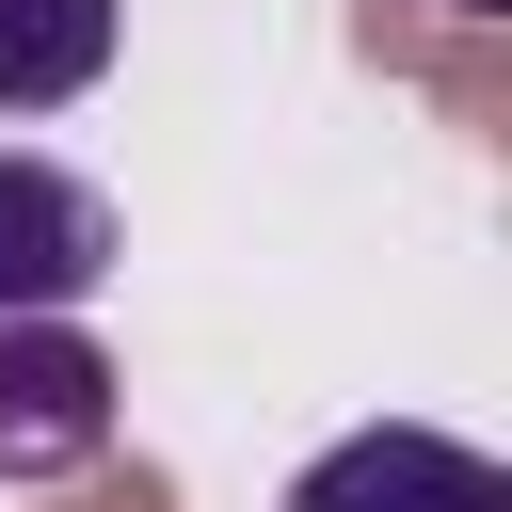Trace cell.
I'll use <instances>...</instances> for the list:
<instances>
[{
	"mask_svg": "<svg viewBox=\"0 0 512 512\" xmlns=\"http://www.w3.org/2000/svg\"><path fill=\"white\" fill-rule=\"evenodd\" d=\"M112 80V0H0V112H64Z\"/></svg>",
	"mask_w": 512,
	"mask_h": 512,
	"instance_id": "obj_4",
	"label": "cell"
},
{
	"mask_svg": "<svg viewBox=\"0 0 512 512\" xmlns=\"http://www.w3.org/2000/svg\"><path fill=\"white\" fill-rule=\"evenodd\" d=\"M448 16H512V0H448Z\"/></svg>",
	"mask_w": 512,
	"mask_h": 512,
	"instance_id": "obj_5",
	"label": "cell"
},
{
	"mask_svg": "<svg viewBox=\"0 0 512 512\" xmlns=\"http://www.w3.org/2000/svg\"><path fill=\"white\" fill-rule=\"evenodd\" d=\"M288 512H512V464L432 432V416H368L288 480Z\"/></svg>",
	"mask_w": 512,
	"mask_h": 512,
	"instance_id": "obj_1",
	"label": "cell"
},
{
	"mask_svg": "<svg viewBox=\"0 0 512 512\" xmlns=\"http://www.w3.org/2000/svg\"><path fill=\"white\" fill-rule=\"evenodd\" d=\"M112 448V352L80 320H0V480H64Z\"/></svg>",
	"mask_w": 512,
	"mask_h": 512,
	"instance_id": "obj_2",
	"label": "cell"
},
{
	"mask_svg": "<svg viewBox=\"0 0 512 512\" xmlns=\"http://www.w3.org/2000/svg\"><path fill=\"white\" fill-rule=\"evenodd\" d=\"M96 272H112V192L0 144V320H64Z\"/></svg>",
	"mask_w": 512,
	"mask_h": 512,
	"instance_id": "obj_3",
	"label": "cell"
}]
</instances>
